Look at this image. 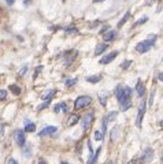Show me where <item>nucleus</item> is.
<instances>
[{
  "mask_svg": "<svg viewBox=\"0 0 163 164\" xmlns=\"http://www.w3.org/2000/svg\"><path fill=\"white\" fill-rule=\"evenodd\" d=\"M132 93H133V92H132V88L123 86V85H117V88L114 90V94H115V97H117L119 104H122V103L126 101V100H130Z\"/></svg>",
  "mask_w": 163,
  "mask_h": 164,
  "instance_id": "obj_1",
  "label": "nucleus"
},
{
  "mask_svg": "<svg viewBox=\"0 0 163 164\" xmlns=\"http://www.w3.org/2000/svg\"><path fill=\"white\" fill-rule=\"evenodd\" d=\"M92 98L89 96H80L77 97V100L74 101V110L76 111H80V110H84L88 105H91Z\"/></svg>",
  "mask_w": 163,
  "mask_h": 164,
  "instance_id": "obj_2",
  "label": "nucleus"
},
{
  "mask_svg": "<svg viewBox=\"0 0 163 164\" xmlns=\"http://www.w3.org/2000/svg\"><path fill=\"white\" fill-rule=\"evenodd\" d=\"M145 110H147V104H145V100L143 98L139 105V111H137V116H136V126L137 127H141L143 124V119H144V115H145Z\"/></svg>",
  "mask_w": 163,
  "mask_h": 164,
  "instance_id": "obj_3",
  "label": "nucleus"
},
{
  "mask_svg": "<svg viewBox=\"0 0 163 164\" xmlns=\"http://www.w3.org/2000/svg\"><path fill=\"white\" fill-rule=\"evenodd\" d=\"M93 118H95V114H93V111H89L88 114H85V116H84V118H82L81 126H82V130H84V131H85V130H88L92 126Z\"/></svg>",
  "mask_w": 163,
  "mask_h": 164,
  "instance_id": "obj_4",
  "label": "nucleus"
},
{
  "mask_svg": "<svg viewBox=\"0 0 163 164\" xmlns=\"http://www.w3.org/2000/svg\"><path fill=\"white\" fill-rule=\"evenodd\" d=\"M14 140L17 142V145L19 148H22L26 145V138H25V131L22 130H15L14 131Z\"/></svg>",
  "mask_w": 163,
  "mask_h": 164,
  "instance_id": "obj_5",
  "label": "nucleus"
},
{
  "mask_svg": "<svg viewBox=\"0 0 163 164\" xmlns=\"http://www.w3.org/2000/svg\"><path fill=\"white\" fill-rule=\"evenodd\" d=\"M152 47H154V44H152V43H150L148 40L140 41L139 44H136V52H139V53H145V52H148V51H150Z\"/></svg>",
  "mask_w": 163,
  "mask_h": 164,
  "instance_id": "obj_6",
  "label": "nucleus"
},
{
  "mask_svg": "<svg viewBox=\"0 0 163 164\" xmlns=\"http://www.w3.org/2000/svg\"><path fill=\"white\" fill-rule=\"evenodd\" d=\"M152 159H154V149L152 148H145V151L143 152V156H141V163L150 164Z\"/></svg>",
  "mask_w": 163,
  "mask_h": 164,
  "instance_id": "obj_7",
  "label": "nucleus"
},
{
  "mask_svg": "<svg viewBox=\"0 0 163 164\" xmlns=\"http://www.w3.org/2000/svg\"><path fill=\"white\" fill-rule=\"evenodd\" d=\"M118 55H119V52H118V51H113V52H110L108 55L103 56V58L99 60V63H100V64H103V66H104V64H110L111 62H114V60L117 59Z\"/></svg>",
  "mask_w": 163,
  "mask_h": 164,
  "instance_id": "obj_8",
  "label": "nucleus"
},
{
  "mask_svg": "<svg viewBox=\"0 0 163 164\" xmlns=\"http://www.w3.org/2000/svg\"><path fill=\"white\" fill-rule=\"evenodd\" d=\"M56 131H58V127H56V126H47V127H44V129L38 133V135H40V137L54 135V134H56Z\"/></svg>",
  "mask_w": 163,
  "mask_h": 164,
  "instance_id": "obj_9",
  "label": "nucleus"
},
{
  "mask_svg": "<svg viewBox=\"0 0 163 164\" xmlns=\"http://www.w3.org/2000/svg\"><path fill=\"white\" fill-rule=\"evenodd\" d=\"M55 94H56V90H55V89H50V90L44 92V94L41 96V100H43V101H48V103H50L51 100L55 97Z\"/></svg>",
  "mask_w": 163,
  "mask_h": 164,
  "instance_id": "obj_10",
  "label": "nucleus"
},
{
  "mask_svg": "<svg viewBox=\"0 0 163 164\" xmlns=\"http://www.w3.org/2000/svg\"><path fill=\"white\" fill-rule=\"evenodd\" d=\"M136 93L140 98H144V94H145V86L143 84V81H137V85H136Z\"/></svg>",
  "mask_w": 163,
  "mask_h": 164,
  "instance_id": "obj_11",
  "label": "nucleus"
},
{
  "mask_svg": "<svg viewBox=\"0 0 163 164\" xmlns=\"http://www.w3.org/2000/svg\"><path fill=\"white\" fill-rule=\"evenodd\" d=\"M100 152H101V147H99L97 149H96L93 153H92L91 156H89V159H88V161H86V164H95L96 161H97V159H99V155Z\"/></svg>",
  "mask_w": 163,
  "mask_h": 164,
  "instance_id": "obj_12",
  "label": "nucleus"
},
{
  "mask_svg": "<svg viewBox=\"0 0 163 164\" xmlns=\"http://www.w3.org/2000/svg\"><path fill=\"white\" fill-rule=\"evenodd\" d=\"M115 37H117V31L111 30V29H110V30H107L104 34H103V38H104L106 43H108V41L111 43V41H114V40H115Z\"/></svg>",
  "mask_w": 163,
  "mask_h": 164,
  "instance_id": "obj_13",
  "label": "nucleus"
},
{
  "mask_svg": "<svg viewBox=\"0 0 163 164\" xmlns=\"http://www.w3.org/2000/svg\"><path fill=\"white\" fill-rule=\"evenodd\" d=\"M107 48H108V44H106V43H101V44H99L97 47H96L95 55H96V56H99V55H101V53L104 52Z\"/></svg>",
  "mask_w": 163,
  "mask_h": 164,
  "instance_id": "obj_14",
  "label": "nucleus"
},
{
  "mask_svg": "<svg viewBox=\"0 0 163 164\" xmlns=\"http://www.w3.org/2000/svg\"><path fill=\"white\" fill-rule=\"evenodd\" d=\"M101 74H96V75H91V77H86V82H89V84H97L101 81Z\"/></svg>",
  "mask_w": 163,
  "mask_h": 164,
  "instance_id": "obj_15",
  "label": "nucleus"
},
{
  "mask_svg": "<svg viewBox=\"0 0 163 164\" xmlns=\"http://www.w3.org/2000/svg\"><path fill=\"white\" fill-rule=\"evenodd\" d=\"M22 153L26 159H29V157L32 156V145H30V144H26L25 147H22Z\"/></svg>",
  "mask_w": 163,
  "mask_h": 164,
  "instance_id": "obj_16",
  "label": "nucleus"
},
{
  "mask_svg": "<svg viewBox=\"0 0 163 164\" xmlns=\"http://www.w3.org/2000/svg\"><path fill=\"white\" fill-rule=\"evenodd\" d=\"M119 130H121V127H119V126H115V127H113V130L110 131V134H111V140H113L114 142L118 140V135H119V133H121Z\"/></svg>",
  "mask_w": 163,
  "mask_h": 164,
  "instance_id": "obj_17",
  "label": "nucleus"
},
{
  "mask_svg": "<svg viewBox=\"0 0 163 164\" xmlns=\"http://www.w3.org/2000/svg\"><path fill=\"white\" fill-rule=\"evenodd\" d=\"M78 120H80V116L77 114H71V115L69 116V120H67V126H74V124L77 123Z\"/></svg>",
  "mask_w": 163,
  "mask_h": 164,
  "instance_id": "obj_18",
  "label": "nucleus"
},
{
  "mask_svg": "<svg viewBox=\"0 0 163 164\" xmlns=\"http://www.w3.org/2000/svg\"><path fill=\"white\" fill-rule=\"evenodd\" d=\"M8 88H10V90H11V92H13V93L15 94V96H19V94L22 93V89L19 88V86H18L17 84H11V85L8 86Z\"/></svg>",
  "mask_w": 163,
  "mask_h": 164,
  "instance_id": "obj_19",
  "label": "nucleus"
},
{
  "mask_svg": "<svg viewBox=\"0 0 163 164\" xmlns=\"http://www.w3.org/2000/svg\"><path fill=\"white\" fill-rule=\"evenodd\" d=\"M25 133H33V131H36V124L33 123V122H29V123L25 124V129H23Z\"/></svg>",
  "mask_w": 163,
  "mask_h": 164,
  "instance_id": "obj_20",
  "label": "nucleus"
},
{
  "mask_svg": "<svg viewBox=\"0 0 163 164\" xmlns=\"http://www.w3.org/2000/svg\"><path fill=\"white\" fill-rule=\"evenodd\" d=\"M129 18H130V11H126V13H125V15L119 19V22H118V27H122L123 25L126 23V21L129 19Z\"/></svg>",
  "mask_w": 163,
  "mask_h": 164,
  "instance_id": "obj_21",
  "label": "nucleus"
},
{
  "mask_svg": "<svg viewBox=\"0 0 163 164\" xmlns=\"http://www.w3.org/2000/svg\"><path fill=\"white\" fill-rule=\"evenodd\" d=\"M132 104H133V103H132V98H130V100H126V101H123L122 104H121V111H122V112H126L127 110H130V108H132Z\"/></svg>",
  "mask_w": 163,
  "mask_h": 164,
  "instance_id": "obj_22",
  "label": "nucleus"
},
{
  "mask_svg": "<svg viewBox=\"0 0 163 164\" xmlns=\"http://www.w3.org/2000/svg\"><path fill=\"white\" fill-rule=\"evenodd\" d=\"M64 31H66V33H69V34H78V33H80V30H78L77 27H74V26L64 27Z\"/></svg>",
  "mask_w": 163,
  "mask_h": 164,
  "instance_id": "obj_23",
  "label": "nucleus"
},
{
  "mask_svg": "<svg viewBox=\"0 0 163 164\" xmlns=\"http://www.w3.org/2000/svg\"><path fill=\"white\" fill-rule=\"evenodd\" d=\"M104 135L106 134L101 131V130H96L95 131V140L96 141H103L104 140Z\"/></svg>",
  "mask_w": 163,
  "mask_h": 164,
  "instance_id": "obj_24",
  "label": "nucleus"
},
{
  "mask_svg": "<svg viewBox=\"0 0 163 164\" xmlns=\"http://www.w3.org/2000/svg\"><path fill=\"white\" fill-rule=\"evenodd\" d=\"M76 58H77V52H73V55H70V56L64 60V66H70V64L73 63V60H74Z\"/></svg>",
  "mask_w": 163,
  "mask_h": 164,
  "instance_id": "obj_25",
  "label": "nucleus"
},
{
  "mask_svg": "<svg viewBox=\"0 0 163 164\" xmlns=\"http://www.w3.org/2000/svg\"><path fill=\"white\" fill-rule=\"evenodd\" d=\"M78 78H73V80H64V85H66V88H70V86H73V85L77 84Z\"/></svg>",
  "mask_w": 163,
  "mask_h": 164,
  "instance_id": "obj_26",
  "label": "nucleus"
},
{
  "mask_svg": "<svg viewBox=\"0 0 163 164\" xmlns=\"http://www.w3.org/2000/svg\"><path fill=\"white\" fill-rule=\"evenodd\" d=\"M117 115H118L117 111H111V112H108V114H107V116H106V118H107V120H108V122H113V120L117 118Z\"/></svg>",
  "mask_w": 163,
  "mask_h": 164,
  "instance_id": "obj_27",
  "label": "nucleus"
},
{
  "mask_svg": "<svg viewBox=\"0 0 163 164\" xmlns=\"http://www.w3.org/2000/svg\"><path fill=\"white\" fill-rule=\"evenodd\" d=\"M107 122H108V120H107V118H103V119H101V131H103V133H107Z\"/></svg>",
  "mask_w": 163,
  "mask_h": 164,
  "instance_id": "obj_28",
  "label": "nucleus"
},
{
  "mask_svg": "<svg viewBox=\"0 0 163 164\" xmlns=\"http://www.w3.org/2000/svg\"><path fill=\"white\" fill-rule=\"evenodd\" d=\"M148 21V17H143V18H140L139 21H137L136 23H134V26H141V25H144L145 22Z\"/></svg>",
  "mask_w": 163,
  "mask_h": 164,
  "instance_id": "obj_29",
  "label": "nucleus"
},
{
  "mask_svg": "<svg viewBox=\"0 0 163 164\" xmlns=\"http://www.w3.org/2000/svg\"><path fill=\"white\" fill-rule=\"evenodd\" d=\"M26 71H27V66L21 67V68H19V71H18V77H23L25 74H26Z\"/></svg>",
  "mask_w": 163,
  "mask_h": 164,
  "instance_id": "obj_30",
  "label": "nucleus"
},
{
  "mask_svg": "<svg viewBox=\"0 0 163 164\" xmlns=\"http://www.w3.org/2000/svg\"><path fill=\"white\" fill-rule=\"evenodd\" d=\"M130 64H132V60H125V62H122V64H121V67H122L123 70H127Z\"/></svg>",
  "mask_w": 163,
  "mask_h": 164,
  "instance_id": "obj_31",
  "label": "nucleus"
},
{
  "mask_svg": "<svg viewBox=\"0 0 163 164\" xmlns=\"http://www.w3.org/2000/svg\"><path fill=\"white\" fill-rule=\"evenodd\" d=\"M60 111H62V103H58L56 105H54V112L55 114H59Z\"/></svg>",
  "mask_w": 163,
  "mask_h": 164,
  "instance_id": "obj_32",
  "label": "nucleus"
},
{
  "mask_svg": "<svg viewBox=\"0 0 163 164\" xmlns=\"http://www.w3.org/2000/svg\"><path fill=\"white\" fill-rule=\"evenodd\" d=\"M6 98H7V92H6L4 89H1V90H0V101H3Z\"/></svg>",
  "mask_w": 163,
  "mask_h": 164,
  "instance_id": "obj_33",
  "label": "nucleus"
},
{
  "mask_svg": "<svg viewBox=\"0 0 163 164\" xmlns=\"http://www.w3.org/2000/svg\"><path fill=\"white\" fill-rule=\"evenodd\" d=\"M48 104H50V103H48V101H44V103H43V104H40V105L37 107V111H43L44 108H47V107H48Z\"/></svg>",
  "mask_w": 163,
  "mask_h": 164,
  "instance_id": "obj_34",
  "label": "nucleus"
},
{
  "mask_svg": "<svg viewBox=\"0 0 163 164\" xmlns=\"http://www.w3.org/2000/svg\"><path fill=\"white\" fill-rule=\"evenodd\" d=\"M41 70H43V66H38V67H36V71H34V74H33V80L36 78V77H37V74H38V73H40Z\"/></svg>",
  "mask_w": 163,
  "mask_h": 164,
  "instance_id": "obj_35",
  "label": "nucleus"
},
{
  "mask_svg": "<svg viewBox=\"0 0 163 164\" xmlns=\"http://www.w3.org/2000/svg\"><path fill=\"white\" fill-rule=\"evenodd\" d=\"M62 111H63L64 114H66V112H69V107H67V104H66L64 101H62Z\"/></svg>",
  "mask_w": 163,
  "mask_h": 164,
  "instance_id": "obj_36",
  "label": "nucleus"
},
{
  "mask_svg": "<svg viewBox=\"0 0 163 164\" xmlns=\"http://www.w3.org/2000/svg\"><path fill=\"white\" fill-rule=\"evenodd\" d=\"M154 97H155V90H152V92H151V94H150V105H152Z\"/></svg>",
  "mask_w": 163,
  "mask_h": 164,
  "instance_id": "obj_37",
  "label": "nucleus"
},
{
  "mask_svg": "<svg viewBox=\"0 0 163 164\" xmlns=\"http://www.w3.org/2000/svg\"><path fill=\"white\" fill-rule=\"evenodd\" d=\"M107 30H110V26H103L101 27V30H100V34H104Z\"/></svg>",
  "mask_w": 163,
  "mask_h": 164,
  "instance_id": "obj_38",
  "label": "nucleus"
},
{
  "mask_svg": "<svg viewBox=\"0 0 163 164\" xmlns=\"http://www.w3.org/2000/svg\"><path fill=\"white\" fill-rule=\"evenodd\" d=\"M7 164H18V161H17L15 159H13V157H10L8 161H7Z\"/></svg>",
  "mask_w": 163,
  "mask_h": 164,
  "instance_id": "obj_39",
  "label": "nucleus"
},
{
  "mask_svg": "<svg viewBox=\"0 0 163 164\" xmlns=\"http://www.w3.org/2000/svg\"><path fill=\"white\" fill-rule=\"evenodd\" d=\"M99 100H100V103H101V105H106V103H107L106 101V97H100Z\"/></svg>",
  "mask_w": 163,
  "mask_h": 164,
  "instance_id": "obj_40",
  "label": "nucleus"
},
{
  "mask_svg": "<svg viewBox=\"0 0 163 164\" xmlns=\"http://www.w3.org/2000/svg\"><path fill=\"white\" fill-rule=\"evenodd\" d=\"M6 3H7L8 6H13L14 3H15V0H6Z\"/></svg>",
  "mask_w": 163,
  "mask_h": 164,
  "instance_id": "obj_41",
  "label": "nucleus"
},
{
  "mask_svg": "<svg viewBox=\"0 0 163 164\" xmlns=\"http://www.w3.org/2000/svg\"><path fill=\"white\" fill-rule=\"evenodd\" d=\"M158 80L163 82V73H159V74H158Z\"/></svg>",
  "mask_w": 163,
  "mask_h": 164,
  "instance_id": "obj_42",
  "label": "nucleus"
},
{
  "mask_svg": "<svg viewBox=\"0 0 163 164\" xmlns=\"http://www.w3.org/2000/svg\"><path fill=\"white\" fill-rule=\"evenodd\" d=\"M137 163V160L136 159H132L130 160V161H129V163H127V164H136Z\"/></svg>",
  "mask_w": 163,
  "mask_h": 164,
  "instance_id": "obj_43",
  "label": "nucleus"
},
{
  "mask_svg": "<svg viewBox=\"0 0 163 164\" xmlns=\"http://www.w3.org/2000/svg\"><path fill=\"white\" fill-rule=\"evenodd\" d=\"M38 164H47V163H45V160H43V159H40V160H38Z\"/></svg>",
  "mask_w": 163,
  "mask_h": 164,
  "instance_id": "obj_44",
  "label": "nucleus"
},
{
  "mask_svg": "<svg viewBox=\"0 0 163 164\" xmlns=\"http://www.w3.org/2000/svg\"><path fill=\"white\" fill-rule=\"evenodd\" d=\"M103 1H106V0H93V3H103Z\"/></svg>",
  "mask_w": 163,
  "mask_h": 164,
  "instance_id": "obj_45",
  "label": "nucleus"
},
{
  "mask_svg": "<svg viewBox=\"0 0 163 164\" xmlns=\"http://www.w3.org/2000/svg\"><path fill=\"white\" fill-rule=\"evenodd\" d=\"M30 4V0H26V1H25V6H29Z\"/></svg>",
  "mask_w": 163,
  "mask_h": 164,
  "instance_id": "obj_46",
  "label": "nucleus"
},
{
  "mask_svg": "<svg viewBox=\"0 0 163 164\" xmlns=\"http://www.w3.org/2000/svg\"><path fill=\"white\" fill-rule=\"evenodd\" d=\"M107 164H114V161H108V163H107Z\"/></svg>",
  "mask_w": 163,
  "mask_h": 164,
  "instance_id": "obj_47",
  "label": "nucleus"
},
{
  "mask_svg": "<svg viewBox=\"0 0 163 164\" xmlns=\"http://www.w3.org/2000/svg\"><path fill=\"white\" fill-rule=\"evenodd\" d=\"M60 164H69V163H66V161H63V163H60Z\"/></svg>",
  "mask_w": 163,
  "mask_h": 164,
  "instance_id": "obj_48",
  "label": "nucleus"
},
{
  "mask_svg": "<svg viewBox=\"0 0 163 164\" xmlns=\"http://www.w3.org/2000/svg\"><path fill=\"white\" fill-rule=\"evenodd\" d=\"M152 1H158V0H152Z\"/></svg>",
  "mask_w": 163,
  "mask_h": 164,
  "instance_id": "obj_49",
  "label": "nucleus"
},
{
  "mask_svg": "<svg viewBox=\"0 0 163 164\" xmlns=\"http://www.w3.org/2000/svg\"><path fill=\"white\" fill-rule=\"evenodd\" d=\"M162 161H163V156H162Z\"/></svg>",
  "mask_w": 163,
  "mask_h": 164,
  "instance_id": "obj_50",
  "label": "nucleus"
}]
</instances>
